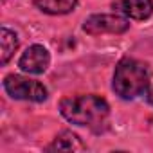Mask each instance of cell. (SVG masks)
<instances>
[{"instance_id":"277c9868","label":"cell","mask_w":153,"mask_h":153,"mask_svg":"<svg viewBox=\"0 0 153 153\" xmlns=\"http://www.w3.org/2000/svg\"><path fill=\"white\" fill-rule=\"evenodd\" d=\"M130 29V22L121 15H92L83 22V31L90 36L101 34H123Z\"/></svg>"},{"instance_id":"3957f363","label":"cell","mask_w":153,"mask_h":153,"mask_svg":"<svg viewBox=\"0 0 153 153\" xmlns=\"http://www.w3.org/2000/svg\"><path fill=\"white\" fill-rule=\"evenodd\" d=\"M4 90L13 97L20 101H33V103H43L49 96L43 83L25 78L20 74H9L4 78Z\"/></svg>"},{"instance_id":"5b68a950","label":"cell","mask_w":153,"mask_h":153,"mask_svg":"<svg viewBox=\"0 0 153 153\" xmlns=\"http://www.w3.org/2000/svg\"><path fill=\"white\" fill-rule=\"evenodd\" d=\"M49 65H51V54L43 45H38V43L27 47L18 59L20 70L27 74H43L49 68Z\"/></svg>"},{"instance_id":"8992f818","label":"cell","mask_w":153,"mask_h":153,"mask_svg":"<svg viewBox=\"0 0 153 153\" xmlns=\"http://www.w3.org/2000/svg\"><path fill=\"white\" fill-rule=\"evenodd\" d=\"M112 7L131 20H146L153 13V0H117Z\"/></svg>"},{"instance_id":"52a82bcc","label":"cell","mask_w":153,"mask_h":153,"mask_svg":"<svg viewBox=\"0 0 153 153\" xmlns=\"http://www.w3.org/2000/svg\"><path fill=\"white\" fill-rule=\"evenodd\" d=\"M85 149H87V144H83V140L78 135L68 130L61 131L47 148V151H85Z\"/></svg>"},{"instance_id":"9c48e42d","label":"cell","mask_w":153,"mask_h":153,"mask_svg":"<svg viewBox=\"0 0 153 153\" xmlns=\"http://www.w3.org/2000/svg\"><path fill=\"white\" fill-rule=\"evenodd\" d=\"M0 38H2V65H7V61L13 58L15 51L18 49V36L11 29L2 27Z\"/></svg>"},{"instance_id":"7a4b0ae2","label":"cell","mask_w":153,"mask_h":153,"mask_svg":"<svg viewBox=\"0 0 153 153\" xmlns=\"http://www.w3.org/2000/svg\"><path fill=\"white\" fill-rule=\"evenodd\" d=\"M149 76L151 74L146 63L133 58H123L115 67L112 88L121 99H135L148 90Z\"/></svg>"},{"instance_id":"6da1fadb","label":"cell","mask_w":153,"mask_h":153,"mask_svg":"<svg viewBox=\"0 0 153 153\" xmlns=\"http://www.w3.org/2000/svg\"><path fill=\"white\" fill-rule=\"evenodd\" d=\"M59 114L76 126H88L92 130H97L105 126L110 115V106L106 99L96 94L74 96L59 101Z\"/></svg>"},{"instance_id":"30bf717a","label":"cell","mask_w":153,"mask_h":153,"mask_svg":"<svg viewBox=\"0 0 153 153\" xmlns=\"http://www.w3.org/2000/svg\"><path fill=\"white\" fill-rule=\"evenodd\" d=\"M148 101H149V105L153 106V88H151V90L148 92Z\"/></svg>"},{"instance_id":"ba28073f","label":"cell","mask_w":153,"mask_h":153,"mask_svg":"<svg viewBox=\"0 0 153 153\" xmlns=\"http://www.w3.org/2000/svg\"><path fill=\"white\" fill-rule=\"evenodd\" d=\"M34 6L47 15H68L76 9L78 0H34Z\"/></svg>"}]
</instances>
